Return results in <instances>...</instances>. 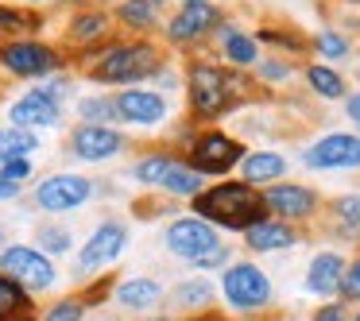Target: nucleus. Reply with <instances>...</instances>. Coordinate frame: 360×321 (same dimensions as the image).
I'll use <instances>...</instances> for the list:
<instances>
[{
  "instance_id": "nucleus-1",
  "label": "nucleus",
  "mask_w": 360,
  "mask_h": 321,
  "mask_svg": "<svg viewBox=\"0 0 360 321\" xmlns=\"http://www.w3.org/2000/svg\"><path fill=\"white\" fill-rule=\"evenodd\" d=\"M194 213L202 221H210L213 228H229V232H248L252 225L267 221L264 190L248 186V182H213L194 197Z\"/></svg>"
},
{
  "instance_id": "nucleus-2",
  "label": "nucleus",
  "mask_w": 360,
  "mask_h": 321,
  "mask_svg": "<svg viewBox=\"0 0 360 321\" xmlns=\"http://www.w3.org/2000/svg\"><path fill=\"white\" fill-rule=\"evenodd\" d=\"M186 101H190V112L198 120H217L225 112H233L244 101L240 70H225L217 63L194 58L186 66Z\"/></svg>"
},
{
  "instance_id": "nucleus-3",
  "label": "nucleus",
  "mask_w": 360,
  "mask_h": 321,
  "mask_svg": "<svg viewBox=\"0 0 360 321\" xmlns=\"http://www.w3.org/2000/svg\"><path fill=\"white\" fill-rule=\"evenodd\" d=\"M163 55H159L155 43H112L101 55H94L89 63V78L101 81V86H136L143 78H155L163 70Z\"/></svg>"
},
{
  "instance_id": "nucleus-4",
  "label": "nucleus",
  "mask_w": 360,
  "mask_h": 321,
  "mask_svg": "<svg viewBox=\"0 0 360 321\" xmlns=\"http://www.w3.org/2000/svg\"><path fill=\"white\" fill-rule=\"evenodd\" d=\"M221 294H225L229 310L233 313H264L271 306V279H267L264 267H256L252 259H233V263L221 271Z\"/></svg>"
},
{
  "instance_id": "nucleus-5",
  "label": "nucleus",
  "mask_w": 360,
  "mask_h": 321,
  "mask_svg": "<svg viewBox=\"0 0 360 321\" xmlns=\"http://www.w3.org/2000/svg\"><path fill=\"white\" fill-rule=\"evenodd\" d=\"M244 155H248V148H244L236 136L221 132V128H205V132H198L194 140H190V148H186V163L194 166L198 174H205V178L240 171Z\"/></svg>"
},
{
  "instance_id": "nucleus-6",
  "label": "nucleus",
  "mask_w": 360,
  "mask_h": 321,
  "mask_svg": "<svg viewBox=\"0 0 360 321\" xmlns=\"http://www.w3.org/2000/svg\"><path fill=\"white\" fill-rule=\"evenodd\" d=\"M0 271L8 275V279H16L24 290H51L58 279L47 251L27 248V244H12V248L0 251Z\"/></svg>"
},
{
  "instance_id": "nucleus-7",
  "label": "nucleus",
  "mask_w": 360,
  "mask_h": 321,
  "mask_svg": "<svg viewBox=\"0 0 360 321\" xmlns=\"http://www.w3.org/2000/svg\"><path fill=\"white\" fill-rule=\"evenodd\" d=\"M264 205H267V217L275 221H314L321 209V194L314 186H302V182H275V186L264 190Z\"/></svg>"
},
{
  "instance_id": "nucleus-8",
  "label": "nucleus",
  "mask_w": 360,
  "mask_h": 321,
  "mask_svg": "<svg viewBox=\"0 0 360 321\" xmlns=\"http://www.w3.org/2000/svg\"><path fill=\"white\" fill-rule=\"evenodd\" d=\"M302 166H310V171H360V136L326 132L302 151Z\"/></svg>"
},
{
  "instance_id": "nucleus-9",
  "label": "nucleus",
  "mask_w": 360,
  "mask_h": 321,
  "mask_svg": "<svg viewBox=\"0 0 360 321\" xmlns=\"http://www.w3.org/2000/svg\"><path fill=\"white\" fill-rule=\"evenodd\" d=\"M163 244H167L171 256L186 259V263H198L205 251L221 248V232L210 225V221H202V217H179V221L167 225Z\"/></svg>"
},
{
  "instance_id": "nucleus-10",
  "label": "nucleus",
  "mask_w": 360,
  "mask_h": 321,
  "mask_svg": "<svg viewBox=\"0 0 360 321\" xmlns=\"http://www.w3.org/2000/svg\"><path fill=\"white\" fill-rule=\"evenodd\" d=\"M0 66L8 74H16V78H47V74H55L58 66H63V58H58V51L47 47V43L12 39V43L0 47Z\"/></svg>"
},
{
  "instance_id": "nucleus-11",
  "label": "nucleus",
  "mask_w": 360,
  "mask_h": 321,
  "mask_svg": "<svg viewBox=\"0 0 360 321\" xmlns=\"http://www.w3.org/2000/svg\"><path fill=\"white\" fill-rule=\"evenodd\" d=\"M94 197V178L86 174H47L35 186V202L43 213H70Z\"/></svg>"
},
{
  "instance_id": "nucleus-12",
  "label": "nucleus",
  "mask_w": 360,
  "mask_h": 321,
  "mask_svg": "<svg viewBox=\"0 0 360 321\" xmlns=\"http://www.w3.org/2000/svg\"><path fill=\"white\" fill-rule=\"evenodd\" d=\"M124 248H128V228L120 225V221H101V225L94 228V236H89L78 251V275H94V271H101V267L117 263Z\"/></svg>"
},
{
  "instance_id": "nucleus-13",
  "label": "nucleus",
  "mask_w": 360,
  "mask_h": 321,
  "mask_svg": "<svg viewBox=\"0 0 360 321\" xmlns=\"http://www.w3.org/2000/svg\"><path fill=\"white\" fill-rule=\"evenodd\" d=\"M221 24H225V16H221L217 4H182V8L167 20V39L186 47V43H198V39H205V35L221 32Z\"/></svg>"
},
{
  "instance_id": "nucleus-14",
  "label": "nucleus",
  "mask_w": 360,
  "mask_h": 321,
  "mask_svg": "<svg viewBox=\"0 0 360 321\" xmlns=\"http://www.w3.org/2000/svg\"><path fill=\"white\" fill-rule=\"evenodd\" d=\"M120 151H124V136L112 124H78L70 132V155L82 163H105V159H117Z\"/></svg>"
},
{
  "instance_id": "nucleus-15",
  "label": "nucleus",
  "mask_w": 360,
  "mask_h": 321,
  "mask_svg": "<svg viewBox=\"0 0 360 321\" xmlns=\"http://www.w3.org/2000/svg\"><path fill=\"white\" fill-rule=\"evenodd\" d=\"M167 112H171V105L155 89H120L117 93V117L132 128H159Z\"/></svg>"
},
{
  "instance_id": "nucleus-16",
  "label": "nucleus",
  "mask_w": 360,
  "mask_h": 321,
  "mask_svg": "<svg viewBox=\"0 0 360 321\" xmlns=\"http://www.w3.org/2000/svg\"><path fill=\"white\" fill-rule=\"evenodd\" d=\"M8 120L16 128H27V132H35V128H55L63 120V105L55 97H47L43 89H27L20 101H12Z\"/></svg>"
},
{
  "instance_id": "nucleus-17",
  "label": "nucleus",
  "mask_w": 360,
  "mask_h": 321,
  "mask_svg": "<svg viewBox=\"0 0 360 321\" xmlns=\"http://www.w3.org/2000/svg\"><path fill=\"white\" fill-rule=\"evenodd\" d=\"M345 256L341 251H318V256L310 259V267H306V290L318 298H326V302H333V298H341V279H345Z\"/></svg>"
},
{
  "instance_id": "nucleus-18",
  "label": "nucleus",
  "mask_w": 360,
  "mask_h": 321,
  "mask_svg": "<svg viewBox=\"0 0 360 321\" xmlns=\"http://www.w3.org/2000/svg\"><path fill=\"white\" fill-rule=\"evenodd\" d=\"M287 171H290V163H287V155H283V151L259 148V151H248V155H244L240 182H248V186H256V190H267V186H275V182H279Z\"/></svg>"
},
{
  "instance_id": "nucleus-19",
  "label": "nucleus",
  "mask_w": 360,
  "mask_h": 321,
  "mask_svg": "<svg viewBox=\"0 0 360 321\" xmlns=\"http://www.w3.org/2000/svg\"><path fill=\"white\" fill-rule=\"evenodd\" d=\"M244 244H248V251H256V256H271V251H287L298 244V228L287 225V221H259V225H252L248 232H244Z\"/></svg>"
},
{
  "instance_id": "nucleus-20",
  "label": "nucleus",
  "mask_w": 360,
  "mask_h": 321,
  "mask_svg": "<svg viewBox=\"0 0 360 321\" xmlns=\"http://www.w3.org/2000/svg\"><path fill=\"white\" fill-rule=\"evenodd\" d=\"M217 39H221V58L229 63V70H256V63H259V43H256V35H248V32H240L236 24H221V32H217Z\"/></svg>"
},
{
  "instance_id": "nucleus-21",
  "label": "nucleus",
  "mask_w": 360,
  "mask_h": 321,
  "mask_svg": "<svg viewBox=\"0 0 360 321\" xmlns=\"http://www.w3.org/2000/svg\"><path fill=\"white\" fill-rule=\"evenodd\" d=\"M159 302H163V287H159L155 279H143V275H136V279H124V282L117 287V306H120V310L148 313V310H155Z\"/></svg>"
},
{
  "instance_id": "nucleus-22",
  "label": "nucleus",
  "mask_w": 360,
  "mask_h": 321,
  "mask_svg": "<svg viewBox=\"0 0 360 321\" xmlns=\"http://www.w3.org/2000/svg\"><path fill=\"white\" fill-rule=\"evenodd\" d=\"M302 78H306V86H310V93L321 97V101H345V97H349L345 74L333 70V66H326V63H310L302 70Z\"/></svg>"
},
{
  "instance_id": "nucleus-23",
  "label": "nucleus",
  "mask_w": 360,
  "mask_h": 321,
  "mask_svg": "<svg viewBox=\"0 0 360 321\" xmlns=\"http://www.w3.org/2000/svg\"><path fill=\"white\" fill-rule=\"evenodd\" d=\"M213 302V282L210 279H186L171 290V310H182V313H205Z\"/></svg>"
},
{
  "instance_id": "nucleus-24",
  "label": "nucleus",
  "mask_w": 360,
  "mask_h": 321,
  "mask_svg": "<svg viewBox=\"0 0 360 321\" xmlns=\"http://www.w3.org/2000/svg\"><path fill=\"white\" fill-rule=\"evenodd\" d=\"M159 190L171 194V197H190V202H194V197L205 190V174H198L186 159H179V163L167 171V178H163V186H159Z\"/></svg>"
},
{
  "instance_id": "nucleus-25",
  "label": "nucleus",
  "mask_w": 360,
  "mask_h": 321,
  "mask_svg": "<svg viewBox=\"0 0 360 321\" xmlns=\"http://www.w3.org/2000/svg\"><path fill=\"white\" fill-rule=\"evenodd\" d=\"M109 12H78V16L70 20V32H66V39L74 43V47H89V43L105 39L109 35Z\"/></svg>"
},
{
  "instance_id": "nucleus-26",
  "label": "nucleus",
  "mask_w": 360,
  "mask_h": 321,
  "mask_svg": "<svg viewBox=\"0 0 360 321\" xmlns=\"http://www.w3.org/2000/svg\"><path fill=\"white\" fill-rule=\"evenodd\" d=\"M32 151H39V136L27 132V128H0V163H12V159H32Z\"/></svg>"
},
{
  "instance_id": "nucleus-27",
  "label": "nucleus",
  "mask_w": 360,
  "mask_h": 321,
  "mask_svg": "<svg viewBox=\"0 0 360 321\" xmlns=\"http://www.w3.org/2000/svg\"><path fill=\"white\" fill-rule=\"evenodd\" d=\"M27 310H32L27 290L20 287L16 279H8V275L0 271V321H20Z\"/></svg>"
},
{
  "instance_id": "nucleus-28",
  "label": "nucleus",
  "mask_w": 360,
  "mask_h": 321,
  "mask_svg": "<svg viewBox=\"0 0 360 321\" xmlns=\"http://www.w3.org/2000/svg\"><path fill=\"white\" fill-rule=\"evenodd\" d=\"M310 51L318 58H326V66H329V63H345V58H349V51H352V43L345 39L337 27H318V32H314V39H310Z\"/></svg>"
},
{
  "instance_id": "nucleus-29",
  "label": "nucleus",
  "mask_w": 360,
  "mask_h": 321,
  "mask_svg": "<svg viewBox=\"0 0 360 321\" xmlns=\"http://www.w3.org/2000/svg\"><path fill=\"white\" fill-rule=\"evenodd\" d=\"M179 163V155H167V151H155V155H143L140 163L132 166V174H136V182L140 186H151V190H159L163 186V178H167V171Z\"/></svg>"
},
{
  "instance_id": "nucleus-30",
  "label": "nucleus",
  "mask_w": 360,
  "mask_h": 321,
  "mask_svg": "<svg viewBox=\"0 0 360 321\" xmlns=\"http://www.w3.org/2000/svg\"><path fill=\"white\" fill-rule=\"evenodd\" d=\"M120 24L124 27H136V32H151L159 24V4L155 0H124L117 8Z\"/></svg>"
},
{
  "instance_id": "nucleus-31",
  "label": "nucleus",
  "mask_w": 360,
  "mask_h": 321,
  "mask_svg": "<svg viewBox=\"0 0 360 321\" xmlns=\"http://www.w3.org/2000/svg\"><path fill=\"white\" fill-rule=\"evenodd\" d=\"M329 217L345 236H360V194H341L329 202Z\"/></svg>"
},
{
  "instance_id": "nucleus-32",
  "label": "nucleus",
  "mask_w": 360,
  "mask_h": 321,
  "mask_svg": "<svg viewBox=\"0 0 360 321\" xmlns=\"http://www.w3.org/2000/svg\"><path fill=\"white\" fill-rule=\"evenodd\" d=\"M256 43H267V47H279V51H287V55H302L306 47H310V39H306L298 27H290V32H283V27H271V24H264L256 32Z\"/></svg>"
},
{
  "instance_id": "nucleus-33",
  "label": "nucleus",
  "mask_w": 360,
  "mask_h": 321,
  "mask_svg": "<svg viewBox=\"0 0 360 321\" xmlns=\"http://www.w3.org/2000/svg\"><path fill=\"white\" fill-rule=\"evenodd\" d=\"M78 117L86 120V124H105V128H109V120H120L117 117V97H105V93L82 97V101H78Z\"/></svg>"
},
{
  "instance_id": "nucleus-34",
  "label": "nucleus",
  "mask_w": 360,
  "mask_h": 321,
  "mask_svg": "<svg viewBox=\"0 0 360 321\" xmlns=\"http://www.w3.org/2000/svg\"><path fill=\"white\" fill-rule=\"evenodd\" d=\"M290 74H295V66H290L287 58H279V55L259 58V63H256V78L264 81V86H279V81H287Z\"/></svg>"
},
{
  "instance_id": "nucleus-35",
  "label": "nucleus",
  "mask_w": 360,
  "mask_h": 321,
  "mask_svg": "<svg viewBox=\"0 0 360 321\" xmlns=\"http://www.w3.org/2000/svg\"><path fill=\"white\" fill-rule=\"evenodd\" d=\"M39 27V16H27L20 8H8V4H0V32L4 35H20V32H35Z\"/></svg>"
},
{
  "instance_id": "nucleus-36",
  "label": "nucleus",
  "mask_w": 360,
  "mask_h": 321,
  "mask_svg": "<svg viewBox=\"0 0 360 321\" xmlns=\"http://www.w3.org/2000/svg\"><path fill=\"white\" fill-rule=\"evenodd\" d=\"M39 244H43L39 251H51V256H63V251H70L74 236H70V228H63V225H43V228H39Z\"/></svg>"
},
{
  "instance_id": "nucleus-37",
  "label": "nucleus",
  "mask_w": 360,
  "mask_h": 321,
  "mask_svg": "<svg viewBox=\"0 0 360 321\" xmlns=\"http://www.w3.org/2000/svg\"><path fill=\"white\" fill-rule=\"evenodd\" d=\"M82 313H86V298H63L39 321H82Z\"/></svg>"
},
{
  "instance_id": "nucleus-38",
  "label": "nucleus",
  "mask_w": 360,
  "mask_h": 321,
  "mask_svg": "<svg viewBox=\"0 0 360 321\" xmlns=\"http://www.w3.org/2000/svg\"><path fill=\"white\" fill-rule=\"evenodd\" d=\"M341 302H360V256L345 267V279H341Z\"/></svg>"
},
{
  "instance_id": "nucleus-39",
  "label": "nucleus",
  "mask_w": 360,
  "mask_h": 321,
  "mask_svg": "<svg viewBox=\"0 0 360 321\" xmlns=\"http://www.w3.org/2000/svg\"><path fill=\"white\" fill-rule=\"evenodd\" d=\"M0 178L16 182V186H24L27 178H32V159H12V163H0Z\"/></svg>"
},
{
  "instance_id": "nucleus-40",
  "label": "nucleus",
  "mask_w": 360,
  "mask_h": 321,
  "mask_svg": "<svg viewBox=\"0 0 360 321\" xmlns=\"http://www.w3.org/2000/svg\"><path fill=\"white\" fill-rule=\"evenodd\" d=\"M314 321H352V313H349V302H341V298H333V302L318 306V310H314Z\"/></svg>"
},
{
  "instance_id": "nucleus-41",
  "label": "nucleus",
  "mask_w": 360,
  "mask_h": 321,
  "mask_svg": "<svg viewBox=\"0 0 360 321\" xmlns=\"http://www.w3.org/2000/svg\"><path fill=\"white\" fill-rule=\"evenodd\" d=\"M233 263V251H229V244H221V248H213V251H205L202 259H198V271H213V267H221V271H225V267Z\"/></svg>"
},
{
  "instance_id": "nucleus-42",
  "label": "nucleus",
  "mask_w": 360,
  "mask_h": 321,
  "mask_svg": "<svg viewBox=\"0 0 360 321\" xmlns=\"http://www.w3.org/2000/svg\"><path fill=\"white\" fill-rule=\"evenodd\" d=\"M345 112H349V120L356 124V132H360V89H352V93L345 97Z\"/></svg>"
},
{
  "instance_id": "nucleus-43",
  "label": "nucleus",
  "mask_w": 360,
  "mask_h": 321,
  "mask_svg": "<svg viewBox=\"0 0 360 321\" xmlns=\"http://www.w3.org/2000/svg\"><path fill=\"white\" fill-rule=\"evenodd\" d=\"M20 190H24V186H16V182H8V178H0V202H12V197H20Z\"/></svg>"
},
{
  "instance_id": "nucleus-44",
  "label": "nucleus",
  "mask_w": 360,
  "mask_h": 321,
  "mask_svg": "<svg viewBox=\"0 0 360 321\" xmlns=\"http://www.w3.org/2000/svg\"><path fill=\"white\" fill-rule=\"evenodd\" d=\"M182 4H213V0H182Z\"/></svg>"
},
{
  "instance_id": "nucleus-45",
  "label": "nucleus",
  "mask_w": 360,
  "mask_h": 321,
  "mask_svg": "<svg viewBox=\"0 0 360 321\" xmlns=\"http://www.w3.org/2000/svg\"><path fill=\"white\" fill-rule=\"evenodd\" d=\"M20 4H43V0H20Z\"/></svg>"
},
{
  "instance_id": "nucleus-46",
  "label": "nucleus",
  "mask_w": 360,
  "mask_h": 321,
  "mask_svg": "<svg viewBox=\"0 0 360 321\" xmlns=\"http://www.w3.org/2000/svg\"><path fill=\"white\" fill-rule=\"evenodd\" d=\"M4 244H8V240H4V232H0V251H4Z\"/></svg>"
},
{
  "instance_id": "nucleus-47",
  "label": "nucleus",
  "mask_w": 360,
  "mask_h": 321,
  "mask_svg": "<svg viewBox=\"0 0 360 321\" xmlns=\"http://www.w3.org/2000/svg\"><path fill=\"white\" fill-rule=\"evenodd\" d=\"M352 321H360V306H356V313H352Z\"/></svg>"
},
{
  "instance_id": "nucleus-48",
  "label": "nucleus",
  "mask_w": 360,
  "mask_h": 321,
  "mask_svg": "<svg viewBox=\"0 0 360 321\" xmlns=\"http://www.w3.org/2000/svg\"><path fill=\"white\" fill-rule=\"evenodd\" d=\"M345 4H360V0H345Z\"/></svg>"
},
{
  "instance_id": "nucleus-49",
  "label": "nucleus",
  "mask_w": 360,
  "mask_h": 321,
  "mask_svg": "<svg viewBox=\"0 0 360 321\" xmlns=\"http://www.w3.org/2000/svg\"><path fill=\"white\" fill-rule=\"evenodd\" d=\"M155 4H167V0H155Z\"/></svg>"
},
{
  "instance_id": "nucleus-50",
  "label": "nucleus",
  "mask_w": 360,
  "mask_h": 321,
  "mask_svg": "<svg viewBox=\"0 0 360 321\" xmlns=\"http://www.w3.org/2000/svg\"><path fill=\"white\" fill-rule=\"evenodd\" d=\"M94 321H105V317H94Z\"/></svg>"
}]
</instances>
